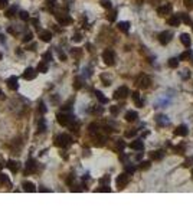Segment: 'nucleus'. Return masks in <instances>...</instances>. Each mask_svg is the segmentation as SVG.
I'll return each instance as SVG.
<instances>
[{"label":"nucleus","instance_id":"nucleus-1","mask_svg":"<svg viewBox=\"0 0 193 216\" xmlns=\"http://www.w3.org/2000/svg\"><path fill=\"white\" fill-rule=\"evenodd\" d=\"M71 143H72V138H71V135H68V134H59L55 138V145L56 147H62V149H65V147L71 145Z\"/></svg>","mask_w":193,"mask_h":216},{"label":"nucleus","instance_id":"nucleus-2","mask_svg":"<svg viewBox=\"0 0 193 216\" xmlns=\"http://www.w3.org/2000/svg\"><path fill=\"white\" fill-rule=\"evenodd\" d=\"M56 120H58V123L61 124V125H69L72 121H75V117L71 115V114H68V112H59L58 115H56Z\"/></svg>","mask_w":193,"mask_h":216},{"label":"nucleus","instance_id":"nucleus-3","mask_svg":"<svg viewBox=\"0 0 193 216\" xmlns=\"http://www.w3.org/2000/svg\"><path fill=\"white\" fill-rule=\"evenodd\" d=\"M102 61L107 63L108 66H111L115 63V53L112 49H105L104 52H102Z\"/></svg>","mask_w":193,"mask_h":216},{"label":"nucleus","instance_id":"nucleus-4","mask_svg":"<svg viewBox=\"0 0 193 216\" xmlns=\"http://www.w3.org/2000/svg\"><path fill=\"white\" fill-rule=\"evenodd\" d=\"M136 84H137V86L138 88H149L150 86V84H151V79L147 76V75H140L137 78V81H136Z\"/></svg>","mask_w":193,"mask_h":216},{"label":"nucleus","instance_id":"nucleus-5","mask_svg":"<svg viewBox=\"0 0 193 216\" xmlns=\"http://www.w3.org/2000/svg\"><path fill=\"white\" fill-rule=\"evenodd\" d=\"M130 182V176L127 174V173H121V174L117 177V187L118 189H124V187L128 184Z\"/></svg>","mask_w":193,"mask_h":216},{"label":"nucleus","instance_id":"nucleus-6","mask_svg":"<svg viewBox=\"0 0 193 216\" xmlns=\"http://www.w3.org/2000/svg\"><path fill=\"white\" fill-rule=\"evenodd\" d=\"M171 36H173V33H171V32H169V30H166V32H161V33L159 35V42L161 43V45H167V43L171 41Z\"/></svg>","mask_w":193,"mask_h":216},{"label":"nucleus","instance_id":"nucleus-7","mask_svg":"<svg viewBox=\"0 0 193 216\" xmlns=\"http://www.w3.org/2000/svg\"><path fill=\"white\" fill-rule=\"evenodd\" d=\"M127 95H128V88H127V86H120L118 90L114 92L115 100H123V98H126Z\"/></svg>","mask_w":193,"mask_h":216},{"label":"nucleus","instance_id":"nucleus-8","mask_svg":"<svg viewBox=\"0 0 193 216\" xmlns=\"http://www.w3.org/2000/svg\"><path fill=\"white\" fill-rule=\"evenodd\" d=\"M36 74H37V71H35L33 68H26L25 72H23V78L26 79V81H32V79L36 78Z\"/></svg>","mask_w":193,"mask_h":216},{"label":"nucleus","instance_id":"nucleus-9","mask_svg":"<svg viewBox=\"0 0 193 216\" xmlns=\"http://www.w3.org/2000/svg\"><path fill=\"white\" fill-rule=\"evenodd\" d=\"M56 19H58V22H59L62 26H67V25L72 23V19H71L68 15H56Z\"/></svg>","mask_w":193,"mask_h":216},{"label":"nucleus","instance_id":"nucleus-10","mask_svg":"<svg viewBox=\"0 0 193 216\" xmlns=\"http://www.w3.org/2000/svg\"><path fill=\"white\" fill-rule=\"evenodd\" d=\"M167 23H169L170 26H179V25L182 23V19H180V16L179 15H173V16H170V17L167 19Z\"/></svg>","mask_w":193,"mask_h":216},{"label":"nucleus","instance_id":"nucleus-11","mask_svg":"<svg viewBox=\"0 0 193 216\" xmlns=\"http://www.w3.org/2000/svg\"><path fill=\"white\" fill-rule=\"evenodd\" d=\"M170 12H171L170 4H164V6H161V7L157 9V15L159 16H166V15H169Z\"/></svg>","mask_w":193,"mask_h":216},{"label":"nucleus","instance_id":"nucleus-12","mask_svg":"<svg viewBox=\"0 0 193 216\" xmlns=\"http://www.w3.org/2000/svg\"><path fill=\"white\" fill-rule=\"evenodd\" d=\"M7 86L10 88L12 91H16L19 88V84H17V78L16 76H10L7 79Z\"/></svg>","mask_w":193,"mask_h":216},{"label":"nucleus","instance_id":"nucleus-13","mask_svg":"<svg viewBox=\"0 0 193 216\" xmlns=\"http://www.w3.org/2000/svg\"><path fill=\"white\" fill-rule=\"evenodd\" d=\"M156 123L159 124L160 127H164V125H169L170 121H169V117H166V115H157L156 117Z\"/></svg>","mask_w":193,"mask_h":216},{"label":"nucleus","instance_id":"nucleus-14","mask_svg":"<svg viewBox=\"0 0 193 216\" xmlns=\"http://www.w3.org/2000/svg\"><path fill=\"white\" fill-rule=\"evenodd\" d=\"M150 157H151V160L159 161V160H161V159L164 157V151H163V150H156V151H151V153H150Z\"/></svg>","mask_w":193,"mask_h":216},{"label":"nucleus","instance_id":"nucleus-15","mask_svg":"<svg viewBox=\"0 0 193 216\" xmlns=\"http://www.w3.org/2000/svg\"><path fill=\"white\" fill-rule=\"evenodd\" d=\"M7 167H9V170H10L12 173H16V171H19L20 164H19V161H16V160H9L7 161Z\"/></svg>","mask_w":193,"mask_h":216},{"label":"nucleus","instance_id":"nucleus-16","mask_svg":"<svg viewBox=\"0 0 193 216\" xmlns=\"http://www.w3.org/2000/svg\"><path fill=\"white\" fill-rule=\"evenodd\" d=\"M130 147L133 150H137V151H143L144 150V144H143V140H136L130 144Z\"/></svg>","mask_w":193,"mask_h":216},{"label":"nucleus","instance_id":"nucleus-17","mask_svg":"<svg viewBox=\"0 0 193 216\" xmlns=\"http://www.w3.org/2000/svg\"><path fill=\"white\" fill-rule=\"evenodd\" d=\"M39 37H41V41H43V42H51L52 41V33H51L49 30H42L41 33H39Z\"/></svg>","mask_w":193,"mask_h":216},{"label":"nucleus","instance_id":"nucleus-18","mask_svg":"<svg viewBox=\"0 0 193 216\" xmlns=\"http://www.w3.org/2000/svg\"><path fill=\"white\" fill-rule=\"evenodd\" d=\"M22 186H23V190H26V192H30V193L36 190V186H35V184H33L32 182H27V180H25V182H23Z\"/></svg>","mask_w":193,"mask_h":216},{"label":"nucleus","instance_id":"nucleus-19","mask_svg":"<svg viewBox=\"0 0 193 216\" xmlns=\"http://www.w3.org/2000/svg\"><path fill=\"white\" fill-rule=\"evenodd\" d=\"M138 117V114L136 111H127L126 112V121H128V123H133V121H136Z\"/></svg>","mask_w":193,"mask_h":216},{"label":"nucleus","instance_id":"nucleus-20","mask_svg":"<svg viewBox=\"0 0 193 216\" xmlns=\"http://www.w3.org/2000/svg\"><path fill=\"white\" fill-rule=\"evenodd\" d=\"M187 127L186 125H180V127H177L175 130V135H182V137H185V135H187Z\"/></svg>","mask_w":193,"mask_h":216},{"label":"nucleus","instance_id":"nucleus-21","mask_svg":"<svg viewBox=\"0 0 193 216\" xmlns=\"http://www.w3.org/2000/svg\"><path fill=\"white\" fill-rule=\"evenodd\" d=\"M35 169H36V161L33 159H29L26 163V173H32V171H35Z\"/></svg>","mask_w":193,"mask_h":216},{"label":"nucleus","instance_id":"nucleus-22","mask_svg":"<svg viewBox=\"0 0 193 216\" xmlns=\"http://www.w3.org/2000/svg\"><path fill=\"white\" fill-rule=\"evenodd\" d=\"M180 42H182L186 48H189L190 46V36L187 33H182L180 35Z\"/></svg>","mask_w":193,"mask_h":216},{"label":"nucleus","instance_id":"nucleus-23","mask_svg":"<svg viewBox=\"0 0 193 216\" xmlns=\"http://www.w3.org/2000/svg\"><path fill=\"white\" fill-rule=\"evenodd\" d=\"M48 62H39V65H37V68H36V71L37 72H42V74H46L48 72Z\"/></svg>","mask_w":193,"mask_h":216},{"label":"nucleus","instance_id":"nucleus-24","mask_svg":"<svg viewBox=\"0 0 193 216\" xmlns=\"http://www.w3.org/2000/svg\"><path fill=\"white\" fill-rule=\"evenodd\" d=\"M117 27H118L121 32L127 33V32H128V29H130V23H128V22H120L118 25H117Z\"/></svg>","mask_w":193,"mask_h":216},{"label":"nucleus","instance_id":"nucleus-25","mask_svg":"<svg viewBox=\"0 0 193 216\" xmlns=\"http://www.w3.org/2000/svg\"><path fill=\"white\" fill-rule=\"evenodd\" d=\"M0 184H6V186H10V179H9L7 174L4 173H0Z\"/></svg>","mask_w":193,"mask_h":216},{"label":"nucleus","instance_id":"nucleus-26","mask_svg":"<svg viewBox=\"0 0 193 216\" xmlns=\"http://www.w3.org/2000/svg\"><path fill=\"white\" fill-rule=\"evenodd\" d=\"M131 97H133L134 102L137 104V107H143V101L140 100V95H138V92H137V91H134V92L131 94Z\"/></svg>","mask_w":193,"mask_h":216},{"label":"nucleus","instance_id":"nucleus-27","mask_svg":"<svg viewBox=\"0 0 193 216\" xmlns=\"http://www.w3.org/2000/svg\"><path fill=\"white\" fill-rule=\"evenodd\" d=\"M95 95H96V98L100 100L101 104H107V102H108V98H105L102 92H100V91H95Z\"/></svg>","mask_w":193,"mask_h":216},{"label":"nucleus","instance_id":"nucleus-28","mask_svg":"<svg viewBox=\"0 0 193 216\" xmlns=\"http://www.w3.org/2000/svg\"><path fill=\"white\" fill-rule=\"evenodd\" d=\"M89 128V133H91V134H98V131H100V125H98V124H91V125L88 127Z\"/></svg>","mask_w":193,"mask_h":216},{"label":"nucleus","instance_id":"nucleus-29","mask_svg":"<svg viewBox=\"0 0 193 216\" xmlns=\"http://www.w3.org/2000/svg\"><path fill=\"white\" fill-rule=\"evenodd\" d=\"M167 63H169V66H170V68L175 69V68H177V65H179V59H177V58H170Z\"/></svg>","mask_w":193,"mask_h":216},{"label":"nucleus","instance_id":"nucleus-30","mask_svg":"<svg viewBox=\"0 0 193 216\" xmlns=\"http://www.w3.org/2000/svg\"><path fill=\"white\" fill-rule=\"evenodd\" d=\"M190 55H192V51H190V49H187V51H185V52H183L182 55L179 56L177 59H179V61H185V59H187V58H189Z\"/></svg>","mask_w":193,"mask_h":216},{"label":"nucleus","instance_id":"nucleus-31","mask_svg":"<svg viewBox=\"0 0 193 216\" xmlns=\"http://www.w3.org/2000/svg\"><path fill=\"white\" fill-rule=\"evenodd\" d=\"M16 10H17V7H16V6H13V7H10L9 9L7 12H6V17H13V16H15V13H16Z\"/></svg>","mask_w":193,"mask_h":216},{"label":"nucleus","instance_id":"nucleus-32","mask_svg":"<svg viewBox=\"0 0 193 216\" xmlns=\"http://www.w3.org/2000/svg\"><path fill=\"white\" fill-rule=\"evenodd\" d=\"M81 86H82V79H81V76H77L74 81V88L75 90H79Z\"/></svg>","mask_w":193,"mask_h":216},{"label":"nucleus","instance_id":"nucleus-33","mask_svg":"<svg viewBox=\"0 0 193 216\" xmlns=\"http://www.w3.org/2000/svg\"><path fill=\"white\" fill-rule=\"evenodd\" d=\"M115 17H117V10H111L110 13L107 15V19L110 20V22H114Z\"/></svg>","mask_w":193,"mask_h":216},{"label":"nucleus","instance_id":"nucleus-34","mask_svg":"<svg viewBox=\"0 0 193 216\" xmlns=\"http://www.w3.org/2000/svg\"><path fill=\"white\" fill-rule=\"evenodd\" d=\"M180 19H182L183 22L185 23H187V25H189V23H192V19H190V16H187V15H185V13H180Z\"/></svg>","mask_w":193,"mask_h":216},{"label":"nucleus","instance_id":"nucleus-35","mask_svg":"<svg viewBox=\"0 0 193 216\" xmlns=\"http://www.w3.org/2000/svg\"><path fill=\"white\" fill-rule=\"evenodd\" d=\"M19 17L22 19V20H29V13H27L26 10L19 12Z\"/></svg>","mask_w":193,"mask_h":216},{"label":"nucleus","instance_id":"nucleus-36","mask_svg":"<svg viewBox=\"0 0 193 216\" xmlns=\"http://www.w3.org/2000/svg\"><path fill=\"white\" fill-rule=\"evenodd\" d=\"M46 130V124H45V120L41 118L39 120V133H43Z\"/></svg>","mask_w":193,"mask_h":216},{"label":"nucleus","instance_id":"nucleus-37","mask_svg":"<svg viewBox=\"0 0 193 216\" xmlns=\"http://www.w3.org/2000/svg\"><path fill=\"white\" fill-rule=\"evenodd\" d=\"M110 111H111L112 115H117V114H118V112L121 111V107H118V105H114V107L110 108Z\"/></svg>","mask_w":193,"mask_h":216},{"label":"nucleus","instance_id":"nucleus-38","mask_svg":"<svg viewBox=\"0 0 193 216\" xmlns=\"http://www.w3.org/2000/svg\"><path fill=\"white\" fill-rule=\"evenodd\" d=\"M150 166H151V164H150V161H143V163H140V166H138V167H140L141 170H147V169H150Z\"/></svg>","mask_w":193,"mask_h":216},{"label":"nucleus","instance_id":"nucleus-39","mask_svg":"<svg viewBox=\"0 0 193 216\" xmlns=\"http://www.w3.org/2000/svg\"><path fill=\"white\" fill-rule=\"evenodd\" d=\"M134 171H136V167H134V166H128V164H126V173L127 174H133Z\"/></svg>","mask_w":193,"mask_h":216},{"label":"nucleus","instance_id":"nucleus-40","mask_svg":"<svg viewBox=\"0 0 193 216\" xmlns=\"http://www.w3.org/2000/svg\"><path fill=\"white\" fill-rule=\"evenodd\" d=\"M42 58H43L45 62H51V61H52V53H51V52H46V53H43V56H42Z\"/></svg>","mask_w":193,"mask_h":216},{"label":"nucleus","instance_id":"nucleus-41","mask_svg":"<svg viewBox=\"0 0 193 216\" xmlns=\"http://www.w3.org/2000/svg\"><path fill=\"white\" fill-rule=\"evenodd\" d=\"M190 166H193V156L185 160V163H183V167H190Z\"/></svg>","mask_w":193,"mask_h":216},{"label":"nucleus","instance_id":"nucleus-42","mask_svg":"<svg viewBox=\"0 0 193 216\" xmlns=\"http://www.w3.org/2000/svg\"><path fill=\"white\" fill-rule=\"evenodd\" d=\"M175 151L177 154H183V153H185V145L180 144V145H177V147H175Z\"/></svg>","mask_w":193,"mask_h":216},{"label":"nucleus","instance_id":"nucleus-43","mask_svg":"<svg viewBox=\"0 0 193 216\" xmlns=\"http://www.w3.org/2000/svg\"><path fill=\"white\" fill-rule=\"evenodd\" d=\"M102 111H104L102 107H92L91 108V112H92V114H101Z\"/></svg>","mask_w":193,"mask_h":216},{"label":"nucleus","instance_id":"nucleus-44","mask_svg":"<svg viewBox=\"0 0 193 216\" xmlns=\"http://www.w3.org/2000/svg\"><path fill=\"white\" fill-rule=\"evenodd\" d=\"M101 6L105 9H111V2H110V0H102V2H101Z\"/></svg>","mask_w":193,"mask_h":216},{"label":"nucleus","instance_id":"nucleus-45","mask_svg":"<svg viewBox=\"0 0 193 216\" xmlns=\"http://www.w3.org/2000/svg\"><path fill=\"white\" fill-rule=\"evenodd\" d=\"M100 183L104 186V184H110V176H104L102 179H100Z\"/></svg>","mask_w":193,"mask_h":216},{"label":"nucleus","instance_id":"nucleus-46","mask_svg":"<svg viewBox=\"0 0 193 216\" xmlns=\"http://www.w3.org/2000/svg\"><path fill=\"white\" fill-rule=\"evenodd\" d=\"M136 134H137V131L136 130H127L126 131V137H134Z\"/></svg>","mask_w":193,"mask_h":216},{"label":"nucleus","instance_id":"nucleus-47","mask_svg":"<svg viewBox=\"0 0 193 216\" xmlns=\"http://www.w3.org/2000/svg\"><path fill=\"white\" fill-rule=\"evenodd\" d=\"M72 41L74 42H81L82 41V35L81 33H75L74 37H72Z\"/></svg>","mask_w":193,"mask_h":216},{"label":"nucleus","instance_id":"nucleus-48","mask_svg":"<svg viewBox=\"0 0 193 216\" xmlns=\"http://www.w3.org/2000/svg\"><path fill=\"white\" fill-rule=\"evenodd\" d=\"M124 147H126V144H124V141H123V140H117V149L123 150Z\"/></svg>","mask_w":193,"mask_h":216},{"label":"nucleus","instance_id":"nucleus-49","mask_svg":"<svg viewBox=\"0 0 193 216\" xmlns=\"http://www.w3.org/2000/svg\"><path fill=\"white\" fill-rule=\"evenodd\" d=\"M30 41H32V33L27 32V33L25 35V37H23V42H30Z\"/></svg>","mask_w":193,"mask_h":216},{"label":"nucleus","instance_id":"nucleus-50","mask_svg":"<svg viewBox=\"0 0 193 216\" xmlns=\"http://www.w3.org/2000/svg\"><path fill=\"white\" fill-rule=\"evenodd\" d=\"M9 0H0V9H4L6 6H7Z\"/></svg>","mask_w":193,"mask_h":216},{"label":"nucleus","instance_id":"nucleus-51","mask_svg":"<svg viewBox=\"0 0 193 216\" xmlns=\"http://www.w3.org/2000/svg\"><path fill=\"white\" fill-rule=\"evenodd\" d=\"M185 6L186 7H193V0H185Z\"/></svg>","mask_w":193,"mask_h":216},{"label":"nucleus","instance_id":"nucleus-52","mask_svg":"<svg viewBox=\"0 0 193 216\" xmlns=\"http://www.w3.org/2000/svg\"><path fill=\"white\" fill-rule=\"evenodd\" d=\"M39 111H41L42 114H45V112H46V107H45L43 102H41V105H39Z\"/></svg>","mask_w":193,"mask_h":216},{"label":"nucleus","instance_id":"nucleus-53","mask_svg":"<svg viewBox=\"0 0 193 216\" xmlns=\"http://www.w3.org/2000/svg\"><path fill=\"white\" fill-rule=\"evenodd\" d=\"M46 3H48L49 7H53L55 6V0H46Z\"/></svg>","mask_w":193,"mask_h":216},{"label":"nucleus","instance_id":"nucleus-54","mask_svg":"<svg viewBox=\"0 0 193 216\" xmlns=\"http://www.w3.org/2000/svg\"><path fill=\"white\" fill-rule=\"evenodd\" d=\"M72 55L79 56V55H81V51H78V49H72Z\"/></svg>","mask_w":193,"mask_h":216},{"label":"nucleus","instance_id":"nucleus-55","mask_svg":"<svg viewBox=\"0 0 193 216\" xmlns=\"http://www.w3.org/2000/svg\"><path fill=\"white\" fill-rule=\"evenodd\" d=\"M59 58H61L62 61H65V59H67V55H65L63 52H59Z\"/></svg>","mask_w":193,"mask_h":216},{"label":"nucleus","instance_id":"nucleus-56","mask_svg":"<svg viewBox=\"0 0 193 216\" xmlns=\"http://www.w3.org/2000/svg\"><path fill=\"white\" fill-rule=\"evenodd\" d=\"M36 49V43H32V45L29 46V51H35Z\"/></svg>","mask_w":193,"mask_h":216},{"label":"nucleus","instance_id":"nucleus-57","mask_svg":"<svg viewBox=\"0 0 193 216\" xmlns=\"http://www.w3.org/2000/svg\"><path fill=\"white\" fill-rule=\"evenodd\" d=\"M120 159H121V160H123V161H127V160H128V157H127V156H121V157H120Z\"/></svg>","mask_w":193,"mask_h":216},{"label":"nucleus","instance_id":"nucleus-58","mask_svg":"<svg viewBox=\"0 0 193 216\" xmlns=\"http://www.w3.org/2000/svg\"><path fill=\"white\" fill-rule=\"evenodd\" d=\"M39 190H41V192H49V189H46V187H41Z\"/></svg>","mask_w":193,"mask_h":216},{"label":"nucleus","instance_id":"nucleus-59","mask_svg":"<svg viewBox=\"0 0 193 216\" xmlns=\"http://www.w3.org/2000/svg\"><path fill=\"white\" fill-rule=\"evenodd\" d=\"M0 98H2V100H4V94H3V91H0Z\"/></svg>","mask_w":193,"mask_h":216},{"label":"nucleus","instance_id":"nucleus-60","mask_svg":"<svg viewBox=\"0 0 193 216\" xmlns=\"http://www.w3.org/2000/svg\"><path fill=\"white\" fill-rule=\"evenodd\" d=\"M4 167V164H3V161H0V170H2V169Z\"/></svg>","mask_w":193,"mask_h":216},{"label":"nucleus","instance_id":"nucleus-61","mask_svg":"<svg viewBox=\"0 0 193 216\" xmlns=\"http://www.w3.org/2000/svg\"><path fill=\"white\" fill-rule=\"evenodd\" d=\"M2 58H3V55H2V53H0V59H2Z\"/></svg>","mask_w":193,"mask_h":216}]
</instances>
